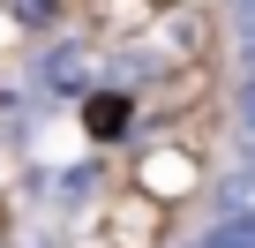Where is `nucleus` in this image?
Returning <instances> with one entry per match:
<instances>
[{
  "label": "nucleus",
  "mask_w": 255,
  "mask_h": 248,
  "mask_svg": "<svg viewBox=\"0 0 255 248\" xmlns=\"http://www.w3.org/2000/svg\"><path fill=\"white\" fill-rule=\"evenodd\" d=\"M240 128H248V143H255V75L240 83ZM248 158H255V151H248Z\"/></svg>",
  "instance_id": "obj_1"
}]
</instances>
